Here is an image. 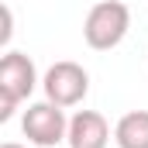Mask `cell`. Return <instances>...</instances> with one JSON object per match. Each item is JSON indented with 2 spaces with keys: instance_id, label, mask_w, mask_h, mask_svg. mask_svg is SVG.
<instances>
[{
  "instance_id": "cell-8",
  "label": "cell",
  "mask_w": 148,
  "mask_h": 148,
  "mask_svg": "<svg viewBox=\"0 0 148 148\" xmlns=\"http://www.w3.org/2000/svg\"><path fill=\"white\" fill-rule=\"evenodd\" d=\"M10 35H14V14H10V7H3V35H0V41L7 45Z\"/></svg>"
},
{
  "instance_id": "cell-5",
  "label": "cell",
  "mask_w": 148,
  "mask_h": 148,
  "mask_svg": "<svg viewBox=\"0 0 148 148\" xmlns=\"http://www.w3.org/2000/svg\"><path fill=\"white\" fill-rule=\"evenodd\" d=\"M69 148H107L110 145V124L97 110H76L69 117Z\"/></svg>"
},
{
  "instance_id": "cell-1",
  "label": "cell",
  "mask_w": 148,
  "mask_h": 148,
  "mask_svg": "<svg viewBox=\"0 0 148 148\" xmlns=\"http://www.w3.org/2000/svg\"><path fill=\"white\" fill-rule=\"evenodd\" d=\"M127 28H131V7L124 0H100L90 7L83 21V38L93 52H110L127 38Z\"/></svg>"
},
{
  "instance_id": "cell-6",
  "label": "cell",
  "mask_w": 148,
  "mask_h": 148,
  "mask_svg": "<svg viewBox=\"0 0 148 148\" xmlns=\"http://www.w3.org/2000/svg\"><path fill=\"white\" fill-rule=\"evenodd\" d=\"M117 148H148V110H127L114 124Z\"/></svg>"
},
{
  "instance_id": "cell-4",
  "label": "cell",
  "mask_w": 148,
  "mask_h": 148,
  "mask_svg": "<svg viewBox=\"0 0 148 148\" xmlns=\"http://www.w3.org/2000/svg\"><path fill=\"white\" fill-rule=\"evenodd\" d=\"M35 86H38V69H35V62H31L24 52L7 48L3 59H0V90L14 93L17 100H28V97L35 93Z\"/></svg>"
},
{
  "instance_id": "cell-3",
  "label": "cell",
  "mask_w": 148,
  "mask_h": 148,
  "mask_svg": "<svg viewBox=\"0 0 148 148\" xmlns=\"http://www.w3.org/2000/svg\"><path fill=\"white\" fill-rule=\"evenodd\" d=\"M41 90H45V100H52L59 107H76L90 93V73L79 62L62 59V62L48 66V73L41 76Z\"/></svg>"
},
{
  "instance_id": "cell-2",
  "label": "cell",
  "mask_w": 148,
  "mask_h": 148,
  "mask_svg": "<svg viewBox=\"0 0 148 148\" xmlns=\"http://www.w3.org/2000/svg\"><path fill=\"white\" fill-rule=\"evenodd\" d=\"M21 131L24 138L38 148H55L59 141H66L69 134V117H66V107L52 103V100H38V103H28V110L21 117Z\"/></svg>"
},
{
  "instance_id": "cell-9",
  "label": "cell",
  "mask_w": 148,
  "mask_h": 148,
  "mask_svg": "<svg viewBox=\"0 0 148 148\" xmlns=\"http://www.w3.org/2000/svg\"><path fill=\"white\" fill-rule=\"evenodd\" d=\"M0 148H24V145H17V141H7V145H0Z\"/></svg>"
},
{
  "instance_id": "cell-7",
  "label": "cell",
  "mask_w": 148,
  "mask_h": 148,
  "mask_svg": "<svg viewBox=\"0 0 148 148\" xmlns=\"http://www.w3.org/2000/svg\"><path fill=\"white\" fill-rule=\"evenodd\" d=\"M17 97L14 93H7V90H0V121H10L14 117V110H17Z\"/></svg>"
}]
</instances>
